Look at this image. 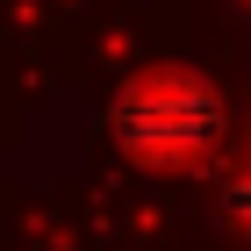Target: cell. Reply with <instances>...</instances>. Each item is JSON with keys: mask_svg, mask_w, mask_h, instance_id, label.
Masks as SVG:
<instances>
[{"mask_svg": "<svg viewBox=\"0 0 251 251\" xmlns=\"http://www.w3.org/2000/svg\"><path fill=\"white\" fill-rule=\"evenodd\" d=\"M215 94L201 86V79L187 72H158L144 79V86H129L115 108V136H122V151L144 158V165H187V158L208 151V136H215Z\"/></svg>", "mask_w": 251, "mask_h": 251, "instance_id": "obj_1", "label": "cell"}]
</instances>
